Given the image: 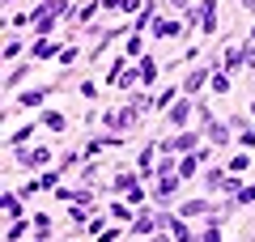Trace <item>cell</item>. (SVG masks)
<instances>
[{"label":"cell","mask_w":255,"mask_h":242,"mask_svg":"<svg viewBox=\"0 0 255 242\" xmlns=\"http://www.w3.org/2000/svg\"><path fill=\"white\" fill-rule=\"evenodd\" d=\"M200 17V30L204 34H213V30H217V0H200V9L191 13V21Z\"/></svg>","instance_id":"6da1fadb"},{"label":"cell","mask_w":255,"mask_h":242,"mask_svg":"<svg viewBox=\"0 0 255 242\" xmlns=\"http://www.w3.org/2000/svg\"><path fill=\"white\" fill-rule=\"evenodd\" d=\"M179 30H183L179 17H153V34L157 38H179Z\"/></svg>","instance_id":"7a4b0ae2"},{"label":"cell","mask_w":255,"mask_h":242,"mask_svg":"<svg viewBox=\"0 0 255 242\" xmlns=\"http://www.w3.org/2000/svg\"><path fill=\"white\" fill-rule=\"evenodd\" d=\"M200 166H204L200 149H196V153H187V157L179 161V179H196V170H200Z\"/></svg>","instance_id":"3957f363"},{"label":"cell","mask_w":255,"mask_h":242,"mask_svg":"<svg viewBox=\"0 0 255 242\" xmlns=\"http://www.w3.org/2000/svg\"><path fill=\"white\" fill-rule=\"evenodd\" d=\"M17 161H21V166H30V170H38V166L51 161V153H47V149H30V153H17Z\"/></svg>","instance_id":"277c9868"},{"label":"cell","mask_w":255,"mask_h":242,"mask_svg":"<svg viewBox=\"0 0 255 242\" xmlns=\"http://www.w3.org/2000/svg\"><path fill=\"white\" fill-rule=\"evenodd\" d=\"M221 64H226V68L234 72L238 64H247V47H226V55H221Z\"/></svg>","instance_id":"5b68a950"},{"label":"cell","mask_w":255,"mask_h":242,"mask_svg":"<svg viewBox=\"0 0 255 242\" xmlns=\"http://www.w3.org/2000/svg\"><path fill=\"white\" fill-rule=\"evenodd\" d=\"M204 81H209V68H191V72H187V81H183V90H187V94H196V90L204 85Z\"/></svg>","instance_id":"8992f818"},{"label":"cell","mask_w":255,"mask_h":242,"mask_svg":"<svg viewBox=\"0 0 255 242\" xmlns=\"http://www.w3.org/2000/svg\"><path fill=\"white\" fill-rule=\"evenodd\" d=\"M191 107H196V102H174V107L166 111V119H170V123H187V115H191Z\"/></svg>","instance_id":"52a82bcc"},{"label":"cell","mask_w":255,"mask_h":242,"mask_svg":"<svg viewBox=\"0 0 255 242\" xmlns=\"http://www.w3.org/2000/svg\"><path fill=\"white\" fill-rule=\"evenodd\" d=\"M47 94H51V85H43V90H30V94H21V98H17V107H43Z\"/></svg>","instance_id":"ba28073f"},{"label":"cell","mask_w":255,"mask_h":242,"mask_svg":"<svg viewBox=\"0 0 255 242\" xmlns=\"http://www.w3.org/2000/svg\"><path fill=\"white\" fill-rule=\"evenodd\" d=\"M204 127H209V140H213V144H230V127H226V123L213 119V123H204Z\"/></svg>","instance_id":"9c48e42d"},{"label":"cell","mask_w":255,"mask_h":242,"mask_svg":"<svg viewBox=\"0 0 255 242\" xmlns=\"http://www.w3.org/2000/svg\"><path fill=\"white\" fill-rule=\"evenodd\" d=\"M140 81H145V85H153V81H157V60H153V55L140 60Z\"/></svg>","instance_id":"30bf717a"},{"label":"cell","mask_w":255,"mask_h":242,"mask_svg":"<svg viewBox=\"0 0 255 242\" xmlns=\"http://www.w3.org/2000/svg\"><path fill=\"white\" fill-rule=\"evenodd\" d=\"M64 123H68V119H64L60 111H47L43 115V127H51V132H64Z\"/></svg>","instance_id":"8fae6325"},{"label":"cell","mask_w":255,"mask_h":242,"mask_svg":"<svg viewBox=\"0 0 255 242\" xmlns=\"http://www.w3.org/2000/svg\"><path fill=\"white\" fill-rule=\"evenodd\" d=\"M30 136H34V123H26V127H17V132L9 136V149H17L21 140H30Z\"/></svg>","instance_id":"7c38bea8"},{"label":"cell","mask_w":255,"mask_h":242,"mask_svg":"<svg viewBox=\"0 0 255 242\" xmlns=\"http://www.w3.org/2000/svg\"><path fill=\"white\" fill-rule=\"evenodd\" d=\"M4 213H9L13 221H17V217H21V200L13 196V191H9V196H4Z\"/></svg>","instance_id":"4fadbf2b"},{"label":"cell","mask_w":255,"mask_h":242,"mask_svg":"<svg viewBox=\"0 0 255 242\" xmlns=\"http://www.w3.org/2000/svg\"><path fill=\"white\" fill-rule=\"evenodd\" d=\"M26 230H30L26 221H13V225H9V238H4V242H21V234H26Z\"/></svg>","instance_id":"5bb4252c"},{"label":"cell","mask_w":255,"mask_h":242,"mask_svg":"<svg viewBox=\"0 0 255 242\" xmlns=\"http://www.w3.org/2000/svg\"><path fill=\"white\" fill-rule=\"evenodd\" d=\"M174 94H179V90H162V94L153 98V107H157V111H162V107H170V102H174Z\"/></svg>","instance_id":"9a60e30c"},{"label":"cell","mask_w":255,"mask_h":242,"mask_svg":"<svg viewBox=\"0 0 255 242\" xmlns=\"http://www.w3.org/2000/svg\"><path fill=\"white\" fill-rule=\"evenodd\" d=\"M26 72H30V68H26V64H21V68H13V72H9V81H4V85H9V90H13V85H17V81H21V77H26Z\"/></svg>","instance_id":"2e32d148"},{"label":"cell","mask_w":255,"mask_h":242,"mask_svg":"<svg viewBox=\"0 0 255 242\" xmlns=\"http://www.w3.org/2000/svg\"><path fill=\"white\" fill-rule=\"evenodd\" d=\"M230 90V77H221V72H217V77H213V94H226Z\"/></svg>","instance_id":"e0dca14e"},{"label":"cell","mask_w":255,"mask_h":242,"mask_svg":"<svg viewBox=\"0 0 255 242\" xmlns=\"http://www.w3.org/2000/svg\"><path fill=\"white\" fill-rule=\"evenodd\" d=\"M55 183H60V170H47L43 179H38V187H55Z\"/></svg>","instance_id":"ac0fdd59"},{"label":"cell","mask_w":255,"mask_h":242,"mask_svg":"<svg viewBox=\"0 0 255 242\" xmlns=\"http://www.w3.org/2000/svg\"><path fill=\"white\" fill-rule=\"evenodd\" d=\"M128 213H132L128 204H111V217H115V221H128Z\"/></svg>","instance_id":"d6986e66"},{"label":"cell","mask_w":255,"mask_h":242,"mask_svg":"<svg viewBox=\"0 0 255 242\" xmlns=\"http://www.w3.org/2000/svg\"><path fill=\"white\" fill-rule=\"evenodd\" d=\"M230 170H247V153H234L230 157Z\"/></svg>","instance_id":"ffe728a7"},{"label":"cell","mask_w":255,"mask_h":242,"mask_svg":"<svg viewBox=\"0 0 255 242\" xmlns=\"http://www.w3.org/2000/svg\"><path fill=\"white\" fill-rule=\"evenodd\" d=\"M200 242H221V230H217V225H209V230H204V238Z\"/></svg>","instance_id":"44dd1931"},{"label":"cell","mask_w":255,"mask_h":242,"mask_svg":"<svg viewBox=\"0 0 255 242\" xmlns=\"http://www.w3.org/2000/svg\"><path fill=\"white\" fill-rule=\"evenodd\" d=\"M238 140H243L247 149H255V132H251V127H247V132H238Z\"/></svg>","instance_id":"7402d4cb"},{"label":"cell","mask_w":255,"mask_h":242,"mask_svg":"<svg viewBox=\"0 0 255 242\" xmlns=\"http://www.w3.org/2000/svg\"><path fill=\"white\" fill-rule=\"evenodd\" d=\"M170 4H174V9H187V4H191V0H170Z\"/></svg>","instance_id":"603a6c76"},{"label":"cell","mask_w":255,"mask_h":242,"mask_svg":"<svg viewBox=\"0 0 255 242\" xmlns=\"http://www.w3.org/2000/svg\"><path fill=\"white\" fill-rule=\"evenodd\" d=\"M153 242H170V238H166V234H162V238H153Z\"/></svg>","instance_id":"cb8c5ba5"},{"label":"cell","mask_w":255,"mask_h":242,"mask_svg":"<svg viewBox=\"0 0 255 242\" xmlns=\"http://www.w3.org/2000/svg\"><path fill=\"white\" fill-rule=\"evenodd\" d=\"M251 43H255V26H251Z\"/></svg>","instance_id":"d4e9b609"},{"label":"cell","mask_w":255,"mask_h":242,"mask_svg":"<svg viewBox=\"0 0 255 242\" xmlns=\"http://www.w3.org/2000/svg\"><path fill=\"white\" fill-rule=\"evenodd\" d=\"M4 4H17V0H4Z\"/></svg>","instance_id":"484cf974"}]
</instances>
